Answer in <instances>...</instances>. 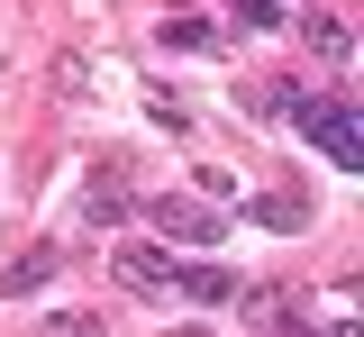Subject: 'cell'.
<instances>
[{"label":"cell","mask_w":364,"mask_h":337,"mask_svg":"<svg viewBox=\"0 0 364 337\" xmlns=\"http://www.w3.org/2000/svg\"><path fill=\"white\" fill-rule=\"evenodd\" d=\"M282 109H291V128H301L328 164H346V173L364 164V109H355V92H282Z\"/></svg>","instance_id":"6da1fadb"},{"label":"cell","mask_w":364,"mask_h":337,"mask_svg":"<svg viewBox=\"0 0 364 337\" xmlns=\"http://www.w3.org/2000/svg\"><path fill=\"white\" fill-rule=\"evenodd\" d=\"M136 210V173H128V155H100L91 164V183H82V219L91 228H119Z\"/></svg>","instance_id":"7a4b0ae2"},{"label":"cell","mask_w":364,"mask_h":337,"mask_svg":"<svg viewBox=\"0 0 364 337\" xmlns=\"http://www.w3.org/2000/svg\"><path fill=\"white\" fill-rule=\"evenodd\" d=\"M146 219H155L173 246H219V210H200V200H182V192H155Z\"/></svg>","instance_id":"3957f363"},{"label":"cell","mask_w":364,"mask_h":337,"mask_svg":"<svg viewBox=\"0 0 364 337\" xmlns=\"http://www.w3.org/2000/svg\"><path fill=\"white\" fill-rule=\"evenodd\" d=\"M109 274H119V283L128 291H173V255H164V246H119V255H109Z\"/></svg>","instance_id":"277c9868"},{"label":"cell","mask_w":364,"mask_h":337,"mask_svg":"<svg viewBox=\"0 0 364 337\" xmlns=\"http://www.w3.org/2000/svg\"><path fill=\"white\" fill-rule=\"evenodd\" d=\"M55 274H64V246L46 237V246H28V255H18V264L0 274V301H28V291H46Z\"/></svg>","instance_id":"5b68a950"},{"label":"cell","mask_w":364,"mask_h":337,"mask_svg":"<svg viewBox=\"0 0 364 337\" xmlns=\"http://www.w3.org/2000/svg\"><path fill=\"white\" fill-rule=\"evenodd\" d=\"M301 37H310V55H328V64H346V55H355V28H346V18H328V9L301 18Z\"/></svg>","instance_id":"8992f818"},{"label":"cell","mask_w":364,"mask_h":337,"mask_svg":"<svg viewBox=\"0 0 364 337\" xmlns=\"http://www.w3.org/2000/svg\"><path fill=\"white\" fill-rule=\"evenodd\" d=\"M301 219H310V200H301V192H264V200H255V228H282V237H291Z\"/></svg>","instance_id":"52a82bcc"},{"label":"cell","mask_w":364,"mask_h":337,"mask_svg":"<svg viewBox=\"0 0 364 337\" xmlns=\"http://www.w3.org/2000/svg\"><path fill=\"white\" fill-rule=\"evenodd\" d=\"M182 291H191V301H237V283H228V274H210V264H191V274H173Z\"/></svg>","instance_id":"ba28073f"},{"label":"cell","mask_w":364,"mask_h":337,"mask_svg":"<svg viewBox=\"0 0 364 337\" xmlns=\"http://www.w3.org/2000/svg\"><path fill=\"white\" fill-rule=\"evenodd\" d=\"M210 37H219L210 18H164V46H182V55H191V46H210Z\"/></svg>","instance_id":"9c48e42d"},{"label":"cell","mask_w":364,"mask_h":337,"mask_svg":"<svg viewBox=\"0 0 364 337\" xmlns=\"http://www.w3.org/2000/svg\"><path fill=\"white\" fill-rule=\"evenodd\" d=\"M219 9H237V28H282V9H273V0H219Z\"/></svg>","instance_id":"30bf717a"}]
</instances>
